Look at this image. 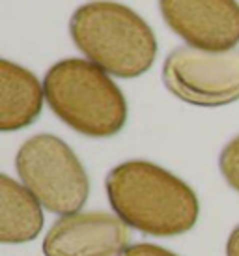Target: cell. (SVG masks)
Here are the masks:
<instances>
[{"mask_svg":"<svg viewBox=\"0 0 239 256\" xmlns=\"http://www.w3.org/2000/svg\"><path fill=\"white\" fill-rule=\"evenodd\" d=\"M105 189L114 214L142 234L172 238L196 226V192L159 164L144 159L120 163L106 174Z\"/></svg>","mask_w":239,"mask_h":256,"instance_id":"cell-1","label":"cell"},{"mask_svg":"<svg viewBox=\"0 0 239 256\" xmlns=\"http://www.w3.org/2000/svg\"><path fill=\"white\" fill-rule=\"evenodd\" d=\"M77 49L92 64L120 78L140 77L154 66L157 40L134 10L110 0H94L77 8L70 21Z\"/></svg>","mask_w":239,"mask_h":256,"instance_id":"cell-2","label":"cell"},{"mask_svg":"<svg viewBox=\"0 0 239 256\" xmlns=\"http://www.w3.org/2000/svg\"><path fill=\"white\" fill-rule=\"evenodd\" d=\"M159 10L189 47L218 52L239 43L238 0H159Z\"/></svg>","mask_w":239,"mask_h":256,"instance_id":"cell-6","label":"cell"},{"mask_svg":"<svg viewBox=\"0 0 239 256\" xmlns=\"http://www.w3.org/2000/svg\"><path fill=\"white\" fill-rule=\"evenodd\" d=\"M45 101L58 118L90 138L118 135L127 122V101L118 84L99 66L66 58L43 78Z\"/></svg>","mask_w":239,"mask_h":256,"instance_id":"cell-3","label":"cell"},{"mask_svg":"<svg viewBox=\"0 0 239 256\" xmlns=\"http://www.w3.org/2000/svg\"><path fill=\"white\" fill-rule=\"evenodd\" d=\"M21 184L56 215L77 214L90 194V178L80 159L60 136L42 133L21 144L15 156Z\"/></svg>","mask_w":239,"mask_h":256,"instance_id":"cell-4","label":"cell"},{"mask_svg":"<svg viewBox=\"0 0 239 256\" xmlns=\"http://www.w3.org/2000/svg\"><path fill=\"white\" fill-rule=\"evenodd\" d=\"M162 82L189 105H230L239 100V50L176 47L162 64Z\"/></svg>","mask_w":239,"mask_h":256,"instance_id":"cell-5","label":"cell"},{"mask_svg":"<svg viewBox=\"0 0 239 256\" xmlns=\"http://www.w3.org/2000/svg\"><path fill=\"white\" fill-rule=\"evenodd\" d=\"M43 206L40 200L8 174L0 176V242L21 245L42 234Z\"/></svg>","mask_w":239,"mask_h":256,"instance_id":"cell-9","label":"cell"},{"mask_svg":"<svg viewBox=\"0 0 239 256\" xmlns=\"http://www.w3.org/2000/svg\"><path fill=\"white\" fill-rule=\"evenodd\" d=\"M45 90L34 73L22 66L0 60V129L19 131L42 114Z\"/></svg>","mask_w":239,"mask_h":256,"instance_id":"cell-8","label":"cell"},{"mask_svg":"<svg viewBox=\"0 0 239 256\" xmlns=\"http://www.w3.org/2000/svg\"><path fill=\"white\" fill-rule=\"evenodd\" d=\"M120 256H180V254L164 249V247L154 245V243H134V245H129Z\"/></svg>","mask_w":239,"mask_h":256,"instance_id":"cell-11","label":"cell"},{"mask_svg":"<svg viewBox=\"0 0 239 256\" xmlns=\"http://www.w3.org/2000/svg\"><path fill=\"white\" fill-rule=\"evenodd\" d=\"M129 247V228L105 212L62 215L43 240L45 256H120Z\"/></svg>","mask_w":239,"mask_h":256,"instance_id":"cell-7","label":"cell"},{"mask_svg":"<svg viewBox=\"0 0 239 256\" xmlns=\"http://www.w3.org/2000/svg\"><path fill=\"white\" fill-rule=\"evenodd\" d=\"M218 168L226 184L232 187L234 191L239 192V135L234 136L230 142L226 144L220 157H218Z\"/></svg>","mask_w":239,"mask_h":256,"instance_id":"cell-10","label":"cell"},{"mask_svg":"<svg viewBox=\"0 0 239 256\" xmlns=\"http://www.w3.org/2000/svg\"><path fill=\"white\" fill-rule=\"evenodd\" d=\"M226 256H239V224L234 228L226 242Z\"/></svg>","mask_w":239,"mask_h":256,"instance_id":"cell-12","label":"cell"}]
</instances>
